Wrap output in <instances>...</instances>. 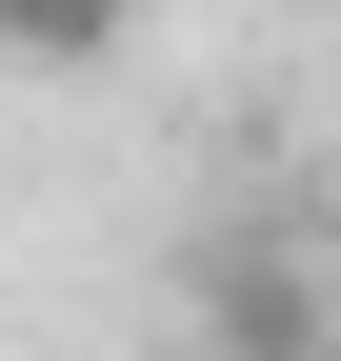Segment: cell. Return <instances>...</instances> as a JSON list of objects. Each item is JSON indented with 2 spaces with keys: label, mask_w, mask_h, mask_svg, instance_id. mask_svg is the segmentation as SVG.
<instances>
[{
  "label": "cell",
  "mask_w": 341,
  "mask_h": 361,
  "mask_svg": "<svg viewBox=\"0 0 341 361\" xmlns=\"http://www.w3.org/2000/svg\"><path fill=\"white\" fill-rule=\"evenodd\" d=\"M181 322H201V361H321L341 281H321V241H201L181 261Z\"/></svg>",
  "instance_id": "6da1fadb"
},
{
  "label": "cell",
  "mask_w": 341,
  "mask_h": 361,
  "mask_svg": "<svg viewBox=\"0 0 341 361\" xmlns=\"http://www.w3.org/2000/svg\"><path fill=\"white\" fill-rule=\"evenodd\" d=\"M0 20H20V61H40V80H80V61H120V0H0Z\"/></svg>",
  "instance_id": "7a4b0ae2"
}]
</instances>
